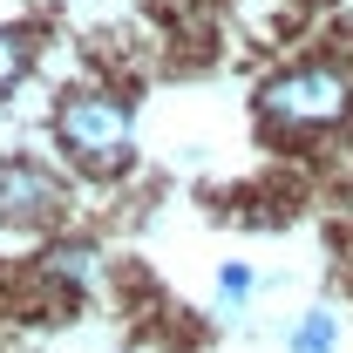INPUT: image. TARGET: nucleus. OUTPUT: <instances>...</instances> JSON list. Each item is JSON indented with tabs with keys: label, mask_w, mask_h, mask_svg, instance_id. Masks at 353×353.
Segmentation results:
<instances>
[{
	"label": "nucleus",
	"mask_w": 353,
	"mask_h": 353,
	"mask_svg": "<svg viewBox=\"0 0 353 353\" xmlns=\"http://www.w3.org/2000/svg\"><path fill=\"white\" fill-rule=\"evenodd\" d=\"M259 292H265V279L252 272V265H245V259H224L218 265V285H211V319H218V326H238V319L252 312Z\"/></svg>",
	"instance_id": "nucleus-4"
},
{
	"label": "nucleus",
	"mask_w": 353,
	"mask_h": 353,
	"mask_svg": "<svg viewBox=\"0 0 353 353\" xmlns=\"http://www.w3.org/2000/svg\"><path fill=\"white\" fill-rule=\"evenodd\" d=\"M347 326H340V306L333 299H312L292 326H285V353H340Z\"/></svg>",
	"instance_id": "nucleus-5"
},
{
	"label": "nucleus",
	"mask_w": 353,
	"mask_h": 353,
	"mask_svg": "<svg viewBox=\"0 0 353 353\" xmlns=\"http://www.w3.org/2000/svg\"><path fill=\"white\" fill-rule=\"evenodd\" d=\"M95 265H102V245H95V238H54V245L41 252V272L54 279V285H88Z\"/></svg>",
	"instance_id": "nucleus-6"
},
{
	"label": "nucleus",
	"mask_w": 353,
	"mask_h": 353,
	"mask_svg": "<svg viewBox=\"0 0 353 353\" xmlns=\"http://www.w3.org/2000/svg\"><path fill=\"white\" fill-rule=\"evenodd\" d=\"M54 143L88 176H123L136 163V109L109 88H68L54 102Z\"/></svg>",
	"instance_id": "nucleus-2"
},
{
	"label": "nucleus",
	"mask_w": 353,
	"mask_h": 353,
	"mask_svg": "<svg viewBox=\"0 0 353 353\" xmlns=\"http://www.w3.org/2000/svg\"><path fill=\"white\" fill-rule=\"evenodd\" d=\"M28 68H34V28L28 21H7L0 28V95H14L28 82Z\"/></svg>",
	"instance_id": "nucleus-7"
},
{
	"label": "nucleus",
	"mask_w": 353,
	"mask_h": 353,
	"mask_svg": "<svg viewBox=\"0 0 353 353\" xmlns=\"http://www.w3.org/2000/svg\"><path fill=\"white\" fill-rule=\"evenodd\" d=\"M68 211V183L41 157H0V224L7 231H54Z\"/></svg>",
	"instance_id": "nucleus-3"
},
{
	"label": "nucleus",
	"mask_w": 353,
	"mask_h": 353,
	"mask_svg": "<svg viewBox=\"0 0 353 353\" xmlns=\"http://www.w3.org/2000/svg\"><path fill=\"white\" fill-rule=\"evenodd\" d=\"M259 123L272 136H326L353 123V61L340 54H306V61H285L272 68L252 95Z\"/></svg>",
	"instance_id": "nucleus-1"
}]
</instances>
